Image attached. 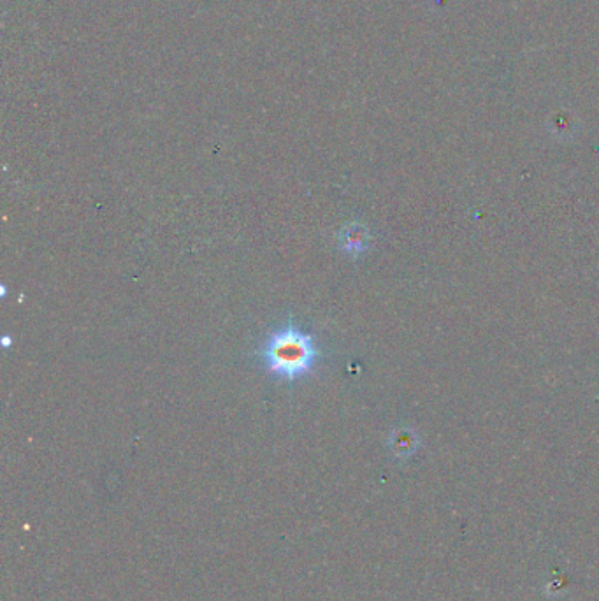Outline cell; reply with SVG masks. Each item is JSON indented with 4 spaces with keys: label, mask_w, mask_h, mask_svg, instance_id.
Here are the masks:
<instances>
[{
    "label": "cell",
    "mask_w": 599,
    "mask_h": 601,
    "mask_svg": "<svg viewBox=\"0 0 599 601\" xmlns=\"http://www.w3.org/2000/svg\"><path fill=\"white\" fill-rule=\"evenodd\" d=\"M257 355L269 375L292 384L315 370L320 354L313 336L299 329L294 319H289L262 343Z\"/></svg>",
    "instance_id": "obj_1"
},
{
    "label": "cell",
    "mask_w": 599,
    "mask_h": 601,
    "mask_svg": "<svg viewBox=\"0 0 599 601\" xmlns=\"http://www.w3.org/2000/svg\"><path fill=\"white\" fill-rule=\"evenodd\" d=\"M340 243L341 248L347 252V254L361 255L369 243V232L364 225L361 224H348L341 229L340 232Z\"/></svg>",
    "instance_id": "obj_2"
}]
</instances>
